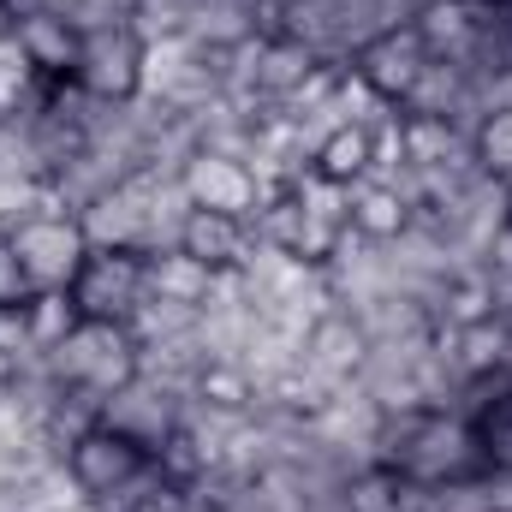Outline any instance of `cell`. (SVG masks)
<instances>
[{
  "label": "cell",
  "mask_w": 512,
  "mask_h": 512,
  "mask_svg": "<svg viewBox=\"0 0 512 512\" xmlns=\"http://www.w3.org/2000/svg\"><path fill=\"white\" fill-rule=\"evenodd\" d=\"M42 364L54 382H84L108 399L137 376V334L126 322H78L54 352H42Z\"/></svg>",
  "instance_id": "6da1fadb"
},
{
  "label": "cell",
  "mask_w": 512,
  "mask_h": 512,
  "mask_svg": "<svg viewBox=\"0 0 512 512\" xmlns=\"http://www.w3.org/2000/svg\"><path fill=\"white\" fill-rule=\"evenodd\" d=\"M72 304L84 322H131L137 304L149 298L143 286V251H90L72 274Z\"/></svg>",
  "instance_id": "7a4b0ae2"
},
{
  "label": "cell",
  "mask_w": 512,
  "mask_h": 512,
  "mask_svg": "<svg viewBox=\"0 0 512 512\" xmlns=\"http://www.w3.org/2000/svg\"><path fill=\"white\" fill-rule=\"evenodd\" d=\"M6 239H12V251L24 256L36 292H42V286H72V274H78L84 256H90V239H84L78 215H30V221H18Z\"/></svg>",
  "instance_id": "3957f363"
},
{
  "label": "cell",
  "mask_w": 512,
  "mask_h": 512,
  "mask_svg": "<svg viewBox=\"0 0 512 512\" xmlns=\"http://www.w3.org/2000/svg\"><path fill=\"white\" fill-rule=\"evenodd\" d=\"M185 405H191V393H173V387L149 382V376H131L120 393H108L102 423H108L114 435L137 441L143 453H155V447H161V441L185 423Z\"/></svg>",
  "instance_id": "277c9868"
},
{
  "label": "cell",
  "mask_w": 512,
  "mask_h": 512,
  "mask_svg": "<svg viewBox=\"0 0 512 512\" xmlns=\"http://www.w3.org/2000/svg\"><path fill=\"white\" fill-rule=\"evenodd\" d=\"M191 209H215V215H233V221H256L262 209V185H256L251 161L239 155H215V149H197L179 173Z\"/></svg>",
  "instance_id": "5b68a950"
},
{
  "label": "cell",
  "mask_w": 512,
  "mask_h": 512,
  "mask_svg": "<svg viewBox=\"0 0 512 512\" xmlns=\"http://www.w3.org/2000/svg\"><path fill=\"white\" fill-rule=\"evenodd\" d=\"M137 72H143V36L120 24V30H96L84 36V54H78V72L72 84L102 96V102H131L137 96Z\"/></svg>",
  "instance_id": "8992f818"
},
{
  "label": "cell",
  "mask_w": 512,
  "mask_h": 512,
  "mask_svg": "<svg viewBox=\"0 0 512 512\" xmlns=\"http://www.w3.org/2000/svg\"><path fill=\"white\" fill-rule=\"evenodd\" d=\"M149 465V453L126 441V435H114L108 423H96L84 441H72V453H66V471L78 477V489L90 495V501H102V495H114L120 483H131L137 471Z\"/></svg>",
  "instance_id": "52a82bcc"
},
{
  "label": "cell",
  "mask_w": 512,
  "mask_h": 512,
  "mask_svg": "<svg viewBox=\"0 0 512 512\" xmlns=\"http://www.w3.org/2000/svg\"><path fill=\"white\" fill-rule=\"evenodd\" d=\"M423 66H429V54H423V42H417L411 24H393V30H382L376 42H364V48L352 54V72H358L376 96H387L393 108L405 102V90L417 84Z\"/></svg>",
  "instance_id": "ba28073f"
},
{
  "label": "cell",
  "mask_w": 512,
  "mask_h": 512,
  "mask_svg": "<svg viewBox=\"0 0 512 512\" xmlns=\"http://www.w3.org/2000/svg\"><path fill=\"white\" fill-rule=\"evenodd\" d=\"M364 358H370V334H364V322H358L352 310L334 304L328 316L310 322V334H304V364H310L316 376L352 382V376L364 370Z\"/></svg>",
  "instance_id": "9c48e42d"
},
{
  "label": "cell",
  "mask_w": 512,
  "mask_h": 512,
  "mask_svg": "<svg viewBox=\"0 0 512 512\" xmlns=\"http://www.w3.org/2000/svg\"><path fill=\"white\" fill-rule=\"evenodd\" d=\"M78 227H84L90 251H143V179L131 173L126 185H114L96 203H84Z\"/></svg>",
  "instance_id": "30bf717a"
},
{
  "label": "cell",
  "mask_w": 512,
  "mask_h": 512,
  "mask_svg": "<svg viewBox=\"0 0 512 512\" xmlns=\"http://www.w3.org/2000/svg\"><path fill=\"white\" fill-rule=\"evenodd\" d=\"M179 251L209 262L221 274V268H245V256L256 251V233L251 221H233V215H215V209H191L185 227H179Z\"/></svg>",
  "instance_id": "8fae6325"
},
{
  "label": "cell",
  "mask_w": 512,
  "mask_h": 512,
  "mask_svg": "<svg viewBox=\"0 0 512 512\" xmlns=\"http://www.w3.org/2000/svg\"><path fill=\"white\" fill-rule=\"evenodd\" d=\"M12 36H18L24 60H30L42 78H72V72H78L84 36H78L54 6H48V12H36V18H18V24H12Z\"/></svg>",
  "instance_id": "7c38bea8"
},
{
  "label": "cell",
  "mask_w": 512,
  "mask_h": 512,
  "mask_svg": "<svg viewBox=\"0 0 512 512\" xmlns=\"http://www.w3.org/2000/svg\"><path fill=\"white\" fill-rule=\"evenodd\" d=\"M477 6L471 0H429L417 18H411V30H417V42H423V54L429 60H465L471 48H477Z\"/></svg>",
  "instance_id": "4fadbf2b"
},
{
  "label": "cell",
  "mask_w": 512,
  "mask_h": 512,
  "mask_svg": "<svg viewBox=\"0 0 512 512\" xmlns=\"http://www.w3.org/2000/svg\"><path fill=\"white\" fill-rule=\"evenodd\" d=\"M143 286H149V298H167V304H191V310H203V304H209V286H215V268L197 262V256H185L179 245H173V251L143 256Z\"/></svg>",
  "instance_id": "5bb4252c"
},
{
  "label": "cell",
  "mask_w": 512,
  "mask_h": 512,
  "mask_svg": "<svg viewBox=\"0 0 512 512\" xmlns=\"http://www.w3.org/2000/svg\"><path fill=\"white\" fill-rule=\"evenodd\" d=\"M465 96H471V72H465V60H429V66L417 72V84L405 90L399 114H405V120H447Z\"/></svg>",
  "instance_id": "9a60e30c"
},
{
  "label": "cell",
  "mask_w": 512,
  "mask_h": 512,
  "mask_svg": "<svg viewBox=\"0 0 512 512\" xmlns=\"http://www.w3.org/2000/svg\"><path fill=\"white\" fill-rule=\"evenodd\" d=\"M352 233H364L370 245H393L405 227H411V203L382 185V179H358L352 185V221H346Z\"/></svg>",
  "instance_id": "2e32d148"
},
{
  "label": "cell",
  "mask_w": 512,
  "mask_h": 512,
  "mask_svg": "<svg viewBox=\"0 0 512 512\" xmlns=\"http://www.w3.org/2000/svg\"><path fill=\"white\" fill-rule=\"evenodd\" d=\"M310 167H316L322 179H334V185H358V179H370V167H376V137L364 126H334L316 143Z\"/></svg>",
  "instance_id": "e0dca14e"
},
{
  "label": "cell",
  "mask_w": 512,
  "mask_h": 512,
  "mask_svg": "<svg viewBox=\"0 0 512 512\" xmlns=\"http://www.w3.org/2000/svg\"><path fill=\"white\" fill-rule=\"evenodd\" d=\"M316 66H322V60H316L304 42H292V36H268V42L256 48V90H262L268 102H286Z\"/></svg>",
  "instance_id": "ac0fdd59"
},
{
  "label": "cell",
  "mask_w": 512,
  "mask_h": 512,
  "mask_svg": "<svg viewBox=\"0 0 512 512\" xmlns=\"http://www.w3.org/2000/svg\"><path fill=\"white\" fill-rule=\"evenodd\" d=\"M399 137H405V167H447V161L471 155V137L453 131L447 120H405Z\"/></svg>",
  "instance_id": "d6986e66"
},
{
  "label": "cell",
  "mask_w": 512,
  "mask_h": 512,
  "mask_svg": "<svg viewBox=\"0 0 512 512\" xmlns=\"http://www.w3.org/2000/svg\"><path fill=\"white\" fill-rule=\"evenodd\" d=\"M24 322H30V346H36V352H54L84 316H78V304H72L66 286H42V292L24 304Z\"/></svg>",
  "instance_id": "ffe728a7"
},
{
  "label": "cell",
  "mask_w": 512,
  "mask_h": 512,
  "mask_svg": "<svg viewBox=\"0 0 512 512\" xmlns=\"http://www.w3.org/2000/svg\"><path fill=\"white\" fill-rule=\"evenodd\" d=\"M191 393L203 405H215V411H256V382L245 364H203Z\"/></svg>",
  "instance_id": "44dd1931"
},
{
  "label": "cell",
  "mask_w": 512,
  "mask_h": 512,
  "mask_svg": "<svg viewBox=\"0 0 512 512\" xmlns=\"http://www.w3.org/2000/svg\"><path fill=\"white\" fill-rule=\"evenodd\" d=\"M328 108H334V120H340V126H364V131H376L387 114H393V102H387V96H376V90H370L352 66L340 72V84H334V102H328Z\"/></svg>",
  "instance_id": "7402d4cb"
},
{
  "label": "cell",
  "mask_w": 512,
  "mask_h": 512,
  "mask_svg": "<svg viewBox=\"0 0 512 512\" xmlns=\"http://www.w3.org/2000/svg\"><path fill=\"white\" fill-rule=\"evenodd\" d=\"M459 370L465 376H489V370H501V358H507V322L501 316H489V322H471V328H459Z\"/></svg>",
  "instance_id": "603a6c76"
},
{
  "label": "cell",
  "mask_w": 512,
  "mask_h": 512,
  "mask_svg": "<svg viewBox=\"0 0 512 512\" xmlns=\"http://www.w3.org/2000/svg\"><path fill=\"white\" fill-rule=\"evenodd\" d=\"M471 155H477L483 173H495L512 191V108H495L483 126L471 131Z\"/></svg>",
  "instance_id": "cb8c5ba5"
},
{
  "label": "cell",
  "mask_w": 512,
  "mask_h": 512,
  "mask_svg": "<svg viewBox=\"0 0 512 512\" xmlns=\"http://www.w3.org/2000/svg\"><path fill=\"white\" fill-rule=\"evenodd\" d=\"M126 328L137 334V346H149V340H173V334H191V328H197V310H191V304H167V298H143Z\"/></svg>",
  "instance_id": "d4e9b609"
},
{
  "label": "cell",
  "mask_w": 512,
  "mask_h": 512,
  "mask_svg": "<svg viewBox=\"0 0 512 512\" xmlns=\"http://www.w3.org/2000/svg\"><path fill=\"white\" fill-rule=\"evenodd\" d=\"M417 512H501V507H495V489H489V471H483V477H465V483L423 489Z\"/></svg>",
  "instance_id": "484cf974"
},
{
  "label": "cell",
  "mask_w": 512,
  "mask_h": 512,
  "mask_svg": "<svg viewBox=\"0 0 512 512\" xmlns=\"http://www.w3.org/2000/svg\"><path fill=\"white\" fill-rule=\"evenodd\" d=\"M36 298V280L24 268V256L12 251V239L0 233V304H30Z\"/></svg>",
  "instance_id": "4316f807"
},
{
  "label": "cell",
  "mask_w": 512,
  "mask_h": 512,
  "mask_svg": "<svg viewBox=\"0 0 512 512\" xmlns=\"http://www.w3.org/2000/svg\"><path fill=\"white\" fill-rule=\"evenodd\" d=\"M30 322H24V304H0V358H30Z\"/></svg>",
  "instance_id": "83f0119b"
},
{
  "label": "cell",
  "mask_w": 512,
  "mask_h": 512,
  "mask_svg": "<svg viewBox=\"0 0 512 512\" xmlns=\"http://www.w3.org/2000/svg\"><path fill=\"white\" fill-rule=\"evenodd\" d=\"M489 268H495L501 280H512V215H507V227L495 233V245H489Z\"/></svg>",
  "instance_id": "f1b7e54d"
},
{
  "label": "cell",
  "mask_w": 512,
  "mask_h": 512,
  "mask_svg": "<svg viewBox=\"0 0 512 512\" xmlns=\"http://www.w3.org/2000/svg\"><path fill=\"white\" fill-rule=\"evenodd\" d=\"M376 6L387 12V24H411V18H417L429 0H376Z\"/></svg>",
  "instance_id": "f546056e"
},
{
  "label": "cell",
  "mask_w": 512,
  "mask_h": 512,
  "mask_svg": "<svg viewBox=\"0 0 512 512\" xmlns=\"http://www.w3.org/2000/svg\"><path fill=\"white\" fill-rule=\"evenodd\" d=\"M6 12H12V24H18V18H36V12H48V0H6Z\"/></svg>",
  "instance_id": "4dcf8cb0"
},
{
  "label": "cell",
  "mask_w": 512,
  "mask_h": 512,
  "mask_svg": "<svg viewBox=\"0 0 512 512\" xmlns=\"http://www.w3.org/2000/svg\"><path fill=\"white\" fill-rule=\"evenodd\" d=\"M0 36H12V12H6V0H0Z\"/></svg>",
  "instance_id": "1f68e13d"
},
{
  "label": "cell",
  "mask_w": 512,
  "mask_h": 512,
  "mask_svg": "<svg viewBox=\"0 0 512 512\" xmlns=\"http://www.w3.org/2000/svg\"><path fill=\"white\" fill-rule=\"evenodd\" d=\"M48 6H54V12H66V6H78V0H48Z\"/></svg>",
  "instance_id": "d6a6232c"
}]
</instances>
